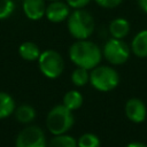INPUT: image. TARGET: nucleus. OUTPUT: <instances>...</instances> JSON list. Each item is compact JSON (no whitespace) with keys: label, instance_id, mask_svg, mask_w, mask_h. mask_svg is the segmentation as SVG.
<instances>
[{"label":"nucleus","instance_id":"1a4fd4ad","mask_svg":"<svg viewBox=\"0 0 147 147\" xmlns=\"http://www.w3.org/2000/svg\"><path fill=\"white\" fill-rule=\"evenodd\" d=\"M69 15H70V7L65 1L62 0L51 1V3L46 6L45 16L52 23H62L67 21Z\"/></svg>","mask_w":147,"mask_h":147},{"label":"nucleus","instance_id":"7ed1b4c3","mask_svg":"<svg viewBox=\"0 0 147 147\" xmlns=\"http://www.w3.org/2000/svg\"><path fill=\"white\" fill-rule=\"evenodd\" d=\"M75 118L72 110L63 103L54 106L46 116V126L53 136L67 133L74 125Z\"/></svg>","mask_w":147,"mask_h":147},{"label":"nucleus","instance_id":"0eeeda50","mask_svg":"<svg viewBox=\"0 0 147 147\" xmlns=\"http://www.w3.org/2000/svg\"><path fill=\"white\" fill-rule=\"evenodd\" d=\"M15 147H47L44 131L37 125L26 126L17 134Z\"/></svg>","mask_w":147,"mask_h":147},{"label":"nucleus","instance_id":"20e7f679","mask_svg":"<svg viewBox=\"0 0 147 147\" xmlns=\"http://www.w3.org/2000/svg\"><path fill=\"white\" fill-rule=\"evenodd\" d=\"M119 76L109 65H96L90 71V84L100 92H109L117 87Z\"/></svg>","mask_w":147,"mask_h":147},{"label":"nucleus","instance_id":"aec40b11","mask_svg":"<svg viewBox=\"0 0 147 147\" xmlns=\"http://www.w3.org/2000/svg\"><path fill=\"white\" fill-rule=\"evenodd\" d=\"M15 10L13 0H0V20L8 18Z\"/></svg>","mask_w":147,"mask_h":147},{"label":"nucleus","instance_id":"b1692460","mask_svg":"<svg viewBox=\"0 0 147 147\" xmlns=\"http://www.w3.org/2000/svg\"><path fill=\"white\" fill-rule=\"evenodd\" d=\"M125 147H147V145H145V144H142V142L133 141V142H130V144H127Z\"/></svg>","mask_w":147,"mask_h":147},{"label":"nucleus","instance_id":"39448f33","mask_svg":"<svg viewBox=\"0 0 147 147\" xmlns=\"http://www.w3.org/2000/svg\"><path fill=\"white\" fill-rule=\"evenodd\" d=\"M37 61L41 74L49 79L60 77L64 70L63 57L59 52L54 49H46L41 52Z\"/></svg>","mask_w":147,"mask_h":147},{"label":"nucleus","instance_id":"393cba45","mask_svg":"<svg viewBox=\"0 0 147 147\" xmlns=\"http://www.w3.org/2000/svg\"><path fill=\"white\" fill-rule=\"evenodd\" d=\"M48 1H57V0H48Z\"/></svg>","mask_w":147,"mask_h":147},{"label":"nucleus","instance_id":"f3484780","mask_svg":"<svg viewBox=\"0 0 147 147\" xmlns=\"http://www.w3.org/2000/svg\"><path fill=\"white\" fill-rule=\"evenodd\" d=\"M47 147H77V140L67 133L57 134L49 140Z\"/></svg>","mask_w":147,"mask_h":147},{"label":"nucleus","instance_id":"6e6552de","mask_svg":"<svg viewBox=\"0 0 147 147\" xmlns=\"http://www.w3.org/2000/svg\"><path fill=\"white\" fill-rule=\"evenodd\" d=\"M124 113L129 121L133 123H142L147 116V108L144 101L138 98H131L125 102Z\"/></svg>","mask_w":147,"mask_h":147},{"label":"nucleus","instance_id":"5701e85b","mask_svg":"<svg viewBox=\"0 0 147 147\" xmlns=\"http://www.w3.org/2000/svg\"><path fill=\"white\" fill-rule=\"evenodd\" d=\"M137 2H138V7L145 14H147V0H137Z\"/></svg>","mask_w":147,"mask_h":147},{"label":"nucleus","instance_id":"412c9836","mask_svg":"<svg viewBox=\"0 0 147 147\" xmlns=\"http://www.w3.org/2000/svg\"><path fill=\"white\" fill-rule=\"evenodd\" d=\"M94 2L98 3L102 8L113 9V8H116V7L121 6V3L123 2V0H94Z\"/></svg>","mask_w":147,"mask_h":147},{"label":"nucleus","instance_id":"9d476101","mask_svg":"<svg viewBox=\"0 0 147 147\" xmlns=\"http://www.w3.org/2000/svg\"><path fill=\"white\" fill-rule=\"evenodd\" d=\"M24 15L31 21H38L45 16V0H23L22 3Z\"/></svg>","mask_w":147,"mask_h":147},{"label":"nucleus","instance_id":"a211bd4d","mask_svg":"<svg viewBox=\"0 0 147 147\" xmlns=\"http://www.w3.org/2000/svg\"><path fill=\"white\" fill-rule=\"evenodd\" d=\"M71 82L74 83V85L82 87L85 86L87 83H90V70L77 67L72 72H71Z\"/></svg>","mask_w":147,"mask_h":147},{"label":"nucleus","instance_id":"4468645a","mask_svg":"<svg viewBox=\"0 0 147 147\" xmlns=\"http://www.w3.org/2000/svg\"><path fill=\"white\" fill-rule=\"evenodd\" d=\"M84 98L79 91L70 90L63 95V105L70 110H77L82 107Z\"/></svg>","mask_w":147,"mask_h":147},{"label":"nucleus","instance_id":"6ab92c4d","mask_svg":"<svg viewBox=\"0 0 147 147\" xmlns=\"http://www.w3.org/2000/svg\"><path fill=\"white\" fill-rule=\"evenodd\" d=\"M77 147H101V141L96 134L87 132L78 138Z\"/></svg>","mask_w":147,"mask_h":147},{"label":"nucleus","instance_id":"dca6fc26","mask_svg":"<svg viewBox=\"0 0 147 147\" xmlns=\"http://www.w3.org/2000/svg\"><path fill=\"white\" fill-rule=\"evenodd\" d=\"M15 111V101L6 92H0V119L10 116Z\"/></svg>","mask_w":147,"mask_h":147},{"label":"nucleus","instance_id":"f257e3e1","mask_svg":"<svg viewBox=\"0 0 147 147\" xmlns=\"http://www.w3.org/2000/svg\"><path fill=\"white\" fill-rule=\"evenodd\" d=\"M69 59L76 67L92 70L100 64L102 51L95 42L88 39L76 40L69 48Z\"/></svg>","mask_w":147,"mask_h":147},{"label":"nucleus","instance_id":"4be33fe9","mask_svg":"<svg viewBox=\"0 0 147 147\" xmlns=\"http://www.w3.org/2000/svg\"><path fill=\"white\" fill-rule=\"evenodd\" d=\"M92 0H65L68 6L72 9H82L85 8Z\"/></svg>","mask_w":147,"mask_h":147},{"label":"nucleus","instance_id":"423d86ee","mask_svg":"<svg viewBox=\"0 0 147 147\" xmlns=\"http://www.w3.org/2000/svg\"><path fill=\"white\" fill-rule=\"evenodd\" d=\"M131 48L123 39L110 38L102 48V56L114 65L124 64L130 57Z\"/></svg>","mask_w":147,"mask_h":147},{"label":"nucleus","instance_id":"2eb2a0df","mask_svg":"<svg viewBox=\"0 0 147 147\" xmlns=\"http://www.w3.org/2000/svg\"><path fill=\"white\" fill-rule=\"evenodd\" d=\"M15 118L22 124H29L36 118V110L30 105H22L15 108Z\"/></svg>","mask_w":147,"mask_h":147},{"label":"nucleus","instance_id":"9b49d317","mask_svg":"<svg viewBox=\"0 0 147 147\" xmlns=\"http://www.w3.org/2000/svg\"><path fill=\"white\" fill-rule=\"evenodd\" d=\"M131 51L138 57H147V29L139 31L131 41Z\"/></svg>","mask_w":147,"mask_h":147},{"label":"nucleus","instance_id":"ddd939ff","mask_svg":"<svg viewBox=\"0 0 147 147\" xmlns=\"http://www.w3.org/2000/svg\"><path fill=\"white\" fill-rule=\"evenodd\" d=\"M40 49L38 45L33 41H24L18 47L20 56L25 61H36L40 55Z\"/></svg>","mask_w":147,"mask_h":147},{"label":"nucleus","instance_id":"f03ea898","mask_svg":"<svg viewBox=\"0 0 147 147\" xmlns=\"http://www.w3.org/2000/svg\"><path fill=\"white\" fill-rule=\"evenodd\" d=\"M67 28L72 38L76 40H83L88 39L92 36L95 23L93 16L84 8L74 9L67 18Z\"/></svg>","mask_w":147,"mask_h":147},{"label":"nucleus","instance_id":"f8f14e48","mask_svg":"<svg viewBox=\"0 0 147 147\" xmlns=\"http://www.w3.org/2000/svg\"><path fill=\"white\" fill-rule=\"evenodd\" d=\"M130 32V23L126 18L117 17L109 23V33L113 38L124 39Z\"/></svg>","mask_w":147,"mask_h":147}]
</instances>
